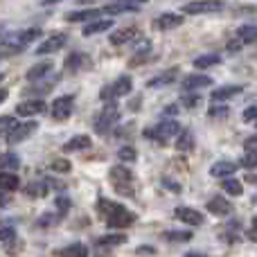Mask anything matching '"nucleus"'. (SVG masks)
I'll return each mask as SVG.
<instances>
[{
	"instance_id": "14",
	"label": "nucleus",
	"mask_w": 257,
	"mask_h": 257,
	"mask_svg": "<svg viewBox=\"0 0 257 257\" xmlns=\"http://www.w3.org/2000/svg\"><path fill=\"white\" fill-rule=\"evenodd\" d=\"M241 90H244V86H223V88L212 90L210 99H212V102H217V104H221V102H226V99L237 97V95H239Z\"/></svg>"
},
{
	"instance_id": "34",
	"label": "nucleus",
	"mask_w": 257,
	"mask_h": 257,
	"mask_svg": "<svg viewBox=\"0 0 257 257\" xmlns=\"http://www.w3.org/2000/svg\"><path fill=\"white\" fill-rule=\"evenodd\" d=\"M14 124H16V120H14L12 115H3V117H0V136H7V133L14 128Z\"/></svg>"
},
{
	"instance_id": "7",
	"label": "nucleus",
	"mask_w": 257,
	"mask_h": 257,
	"mask_svg": "<svg viewBox=\"0 0 257 257\" xmlns=\"http://www.w3.org/2000/svg\"><path fill=\"white\" fill-rule=\"evenodd\" d=\"M72 108H75V97L72 95H63V97L54 99L52 104V117L54 120H68L72 115Z\"/></svg>"
},
{
	"instance_id": "6",
	"label": "nucleus",
	"mask_w": 257,
	"mask_h": 257,
	"mask_svg": "<svg viewBox=\"0 0 257 257\" xmlns=\"http://www.w3.org/2000/svg\"><path fill=\"white\" fill-rule=\"evenodd\" d=\"M117 120H120V111H117V106H113V104H111V106H106L97 115V120H95V131H97V133L111 131V128L117 124Z\"/></svg>"
},
{
	"instance_id": "36",
	"label": "nucleus",
	"mask_w": 257,
	"mask_h": 257,
	"mask_svg": "<svg viewBox=\"0 0 257 257\" xmlns=\"http://www.w3.org/2000/svg\"><path fill=\"white\" fill-rule=\"evenodd\" d=\"M14 237H16V232H14V228H12V226L0 228V241H12Z\"/></svg>"
},
{
	"instance_id": "2",
	"label": "nucleus",
	"mask_w": 257,
	"mask_h": 257,
	"mask_svg": "<svg viewBox=\"0 0 257 257\" xmlns=\"http://www.w3.org/2000/svg\"><path fill=\"white\" fill-rule=\"evenodd\" d=\"M108 178H111V183H113V187H115L117 194L133 196V176L126 167H120V165H117V167H111Z\"/></svg>"
},
{
	"instance_id": "3",
	"label": "nucleus",
	"mask_w": 257,
	"mask_h": 257,
	"mask_svg": "<svg viewBox=\"0 0 257 257\" xmlns=\"http://www.w3.org/2000/svg\"><path fill=\"white\" fill-rule=\"evenodd\" d=\"M181 131V126H178L176 120H165L160 122L156 128H147L145 136L151 138V140H158V142H167L172 136H176V133Z\"/></svg>"
},
{
	"instance_id": "26",
	"label": "nucleus",
	"mask_w": 257,
	"mask_h": 257,
	"mask_svg": "<svg viewBox=\"0 0 257 257\" xmlns=\"http://www.w3.org/2000/svg\"><path fill=\"white\" fill-rule=\"evenodd\" d=\"M18 165H21V160L16 154H12V151L0 154V172H14V169H18Z\"/></svg>"
},
{
	"instance_id": "28",
	"label": "nucleus",
	"mask_w": 257,
	"mask_h": 257,
	"mask_svg": "<svg viewBox=\"0 0 257 257\" xmlns=\"http://www.w3.org/2000/svg\"><path fill=\"white\" fill-rule=\"evenodd\" d=\"M181 136H178L176 140V149L178 151H192L194 149V136H192L190 131H178Z\"/></svg>"
},
{
	"instance_id": "37",
	"label": "nucleus",
	"mask_w": 257,
	"mask_h": 257,
	"mask_svg": "<svg viewBox=\"0 0 257 257\" xmlns=\"http://www.w3.org/2000/svg\"><path fill=\"white\" fill-rule=\"evenodd\" d=\"M199 95H185V97H183V106H187V108H192V106H196V104H199Z\"/></svg>"
},
{
	"instance_id": "32",
	"label": "nucleus",
	"mask_w": 257,
	"mask_h": 257,
	"mask_svg": "<svg viewBox=\"0 0 257 257\" xmlns=\"http://www.w3.org/2000/svg\"><path fill=\"white\" fill-rule=\"evenodd\" d=\"M223 192H226V194H230V196H239L241 194V183L228 176L226 181H223Z\"/></svg>"
},
{
	"instance_id": "16",
	"label": "nucleus",
	"mask_w": 257,
	"mask_h": 257,
	"mask_svg": "<svg viewBox=\"0 0 257 257\" xmlns=\"http://www.w3.org/2000/svg\"><path fill=\"white\" fill-rule=\"evenodd\" d=\"M235 172H237V165L230 163V160H219V163H214L212 167H210V174H212L214 178H228Z\"/></svg>"
},
{
	"instance_id": "27",
	"label": "nucleus",
	"mask_w": 257,
	"mask_h": 257,
	"mask_svg": "<svg viewBox=\"0 0 257 257\" xmlns=\"http://www.w3.org/2000/svg\"><path fill=\"white\" fill-rule=\"evenodd\" d=\"M59 255L61 257H88V248L84 244H70L59 250Z\"/></svg>"
},
{
	"instance_id": "43",
	"label": "nucleus",
	"mask_w": 257,
	"mask_h": 257,
	"mask_svg": "<svg viewBox=\"0 0 257 257\" xmlns=\"http://www.w3.org/2000/svg\"><path fill=\"white\" fill-rule=\"evenodd\" d=\"M5 99H7V90H5V88H0V104H3Z\"/></svg>"
},
{
	"instance_id": "40",
	"label": "nucleus",
	"mask_w": 257,
	"mask_h": 257,
	"mask_svg": "<svg viewBox=\"0 0 257 257\" xmlns=\"http://www.w3.org/2000/svg\"><path fill=\"white\" fill-rule=\"evenodd\" d=\"M241 165H244V167H250V169H253V167H255V154H248V156H246V158L241 160Z\"/></svg>"
},
{
	"instance_id": "20",
	"label": "nucleus",
	"mask_w": 257,
	"mask_h": 257,
	"mask_svg": "<svg viewBox=\"0 0 257 257\" xmlns=\"http://www.w3.org/2000/svg\"><path fill=\"white\" fill-rule=\"evenodd\" d=\"M120 244H126L124 232H108V235L97 237V246H102V248H111V246H120Z\"/></svg>"
},
{
	"instance_id": "22",
	"label": "nucleus",
	"mask_w": 257,
	"mask_h": 257,
	"mask_svg": "<svg viewBox=\"0 0 257 257\" xmlns=\"http://www.w3.org/2000/svg\"><path fill=\"white\" fill-rule=\"evenodd\" d=\"M50 72H52V61L36 63V66H32L30 70H27V79H30V81H39V79H43L45 75H50Z\"/></svg>"
},
{
	"instance_id": "38",
	"label": "nucleus",
	"mask_w": 257,
	"mask_h": 257,
	"mask_svg": "<svg viewBox=\"0 0 257 257\" xmlns=\"http://www.w3.org/2000/svg\"><path fill=\"white\" fill-rule=\"evenodd\" d=\"M50 167L57 169V172H68V169H70V163H68V160H54Z\"/></svg>"
},
{
	"instance_id": "35",
	"label": "nucleus",
	"mask_w": 257,
	"mask_h": 257,
	"mask_svg": "<svg viewBox=\"0 0 257 257\" xmlns=\"http://www.w3.org/2000/svg\"><path fill=\"white\" fill-rule=\"evenodd\" d=\"M117 156H120V160H136V149L133 147H122Z\"/></svg>"
},
{
	"instance_id": "15",
	"label": "nucleus",
	"mask_w": 257,
	"mask_h": 257,
	"mask_svg": "<svg viewBox=\"0 0 257 257\" xmlns=\"http://www.w3.org/2000/svg\"><path fill=\"white\" fill-rule=\"evenodd\" d=\"M183 25V16L181 14H174V12H167V14H160L156 18V27L160 30H172V27H181Z\"/></svg>"
},
{
	"instance_id": "33",
	"label": "nucleus",
	"mask_w": 257,
	"mask_h": 257,
	"mask_svg": "<svg viewBox=\"0 0 257 257\" xmlns=\"http://www.w3.org/2000/svg\"><path fill=\"white\" fill-rule=\"evenodd\" d=\"M25 192L30 196H34V199H36V196H45V194H48V183H32Z\"/></svg>"
},
{
	"instance_id": "44",
	"label": "nucleus",
	"mask_w": 257,
	"mask_h": 257,
	"mask_svg": "<svg viewBox=\"0 0 257 257\" xmlns=\"http://www.w3.org/2000/svg\"><path fill=\"white\" fill-rule=\"evenodd\" d=\"M124 3H131V5H136V7H138V5H142V3H147V0H124Z\"/></svg>"
},
{
	"instance_id": "41",
	"label": "nucleus",
	"mask_w": 257,
	"mask_h": 257,
	"mask_svg": "<svg viewBox=\"0 0 257 257\" xmlns=\"http://www.w3.org/2000/svg\"><path fill=\"white\" fill-rule=\"evenodd\" d=\"M210 115L212 117H221V115H228V108L223 106V108H212V111H210Z\"/></svg>"
},
{
	"instance_id": "30",
	"label": "nucleus",
	"mask_w": 257,
	"mask_h": 257,
	"mask_svg": "<svg viewBox=\"0 0 257 257\" xmlns=\"http://www.w3.org/2000/svg\"><path fill=\"white\" fill-rule=\"evenodd\" d=\"M255 34H257L255 25H244V27H239V30H237V36H239L241 43H246V45H253L255 43Z\"/></svg>"
},
{
	"instance_id": "19",
	"label": "nucleus",
	"mask_w": 257,
	"mask_h": 257,
	"mask_svg": "<svg viewBox=\"0 0 257 257\" xmlns=\"http://www.w3.org/2000/svg\"><path fill=\"white\" fill-rule=\"evenodd\" d=\"M205 208H208L212 214H219V217H223V214H230V208H232V205L228 203L223 196H214V199L208 201V205H205Z\"/></svg>"
},
{
	"instance_id": "9",
	"label": "nucleus",
	"mask_w": 257,
	"mask_h": 257,
	"mask_svg": "<svg viewBox=\"0 0 257 257\" xmlns=\"http://www.w3.org/2000/svg\"><path fill=\"white\" fill-rule=\"evenodd\" d=\"M68 41V36L66 34H54V36H50V39H45L43 43L36 48V54L39 57H43V54H54V52H59V50L63 48V43Z\"/></svg>"
},
{
	"instance_id": "12",
	"label": "nucleus",
	"mask_w": 257,
	"mask_h": 257,
	"mask_svg": "<svg viewBox=\"0 0 257 257\" xmlns=\"http://www.w3.org/2000/svg\"><path fill=\"white\" fill-rule=\"evenodd\" d=\"M176 219L187 223V226H201V223H203V214L194 208H185V205L176 208Z\"/></svg>"
},
{
	"instance_id": "18",
	"label": "nucleus",
	"mask_w": 257,
	"mask_h": 257,
	"mask_svg": "<svg viewBox=\"0 0 257 257\" xmlns=\"http://www.w3.org/2000/svg\"><path fill=\"white\" fill-rule=\"evenodd\" d=\"M102 14V9H79V12H70L66 16L68 23H86V21H93Z\"/></svg>"
},
{
	"instance_id": "11",
	"label": "nucleus",
	"mask_w": 257,
	"mask_h": 257,
	"mask_svg": "<svg viewBox=\"0 0 257 257\" xmlns=\"http://www.w3.org/2000/svg\"><path fill=\"white\" fill-rule=\"evenodd\" d=\"M138 36H140V32H138V27H120V30H115L111 34V45H126L131 43V41H136Z\"/></svg>"
},
{
	"instance_id": "4",
	"label": "nucleus",
	"mask_w": 257,
	"mask_h": 257,
	"mask_svg": "<svg viewBox=\"0 0 257 257\" xmlns=\"http://www.w3.org/2000/svg\"><path fill=\"white\" fill-rule=\"evenodd\" d=\"M223 9V0H194L187 3L183 7V12L190 16H199V14H212V12H221Z\"/></svg>"
},
{
	"instance_id": "47",
	"label": "nucleus",
	"mask_w": 257,
	"mask_h": 257,
	"mask_svg": "<svg viewBox=\"0 0 257 257\" xmlns=\"http://www.w3.org/2000/svg\"><path fill=\"white\" fill-rule=\"evenodd\" d=\"M0 43H5V39H3V36H0Z\"/></svg>"
},
{
	"instance_id": "45",
	"label": "nucleus",
	"mask_w": 257,
	"mask_h": 257,
	"mask_svg": "<svg viewBox=\"0 0 257 257\" xmlns=\"http://www.w3.org/2000/svg\"><path fill=\"white\" fill-rule=\"evenodd\" d=\"M185 257H205V255H201V253H187Z\"/></svg>"
},
{
	"instance_id": "17",
	"label": "nucleus",
	"mask_w": 257,
	"mask_h": 257,
	"mask_svg": "<svg viewBox=\"0 0 257 257\" xmlns=\"http://www.w3.org/2000/svg\"><path fill=\"white\" fill-rule=\"evenodd\" d=\"M210 84H212V79H210L208 75H187L185 79H183V88L185 90H199Z\"/></svg>"
},
{
	"instance_id": "46",
	"label": "nucleus",
	"mask_w": 257,
	"mask_h": 257,
	"mask_svg": "<svg viewBox=\"0 0 257 257\" xmlns=\"http://www.w3.org/2000/svg\"><path fill=\"white\" fill-rule=\"evenodd\" d=\"M52 3H57V0H43V5H52Z\"/></svg>"
},
{
	"instance_id": "25",
	"label": "nucleus",
	"mask_w": 257,
	"mask_h": 257,
	"mask_svg": "<svg viewBox=\"0 0 257 257\" xmlns=\"http://www.w3.org/2000/svg\"><path fill=\"white\" fill-rule=\"evenodd\" d=\"M90 138L88 136H75V138H70V140L66 142V147L63 149L66 151H81V149H90Z\"/></svg>"
},
{
	"instance_id": "13",
	"label": "nucleus",
	"mask_w": 257,
	"mask_h": 257,
	"mask_svg": "<svg viewBox=\"0 0 257 257\" xmlns=\"http://www.w3.org/2000/svg\"><path fill=\"white\" fill-rule=\"evenodd\" d=\"M41 36V30H25V32H18V34H14L12 39H5V43L9 45H16V48H23V45H30L32 41H36Z\"/></svg>"
},
{
	"instance_id": "29",
	"label": "nucleus",
	"mask_w": 257,
	"mask_h": 257,
	"mask_svg": "<svg viewBox=\"0 0 257 257\" xmlns=\"http://www.w3.org/2000/svg\"><path fill=\"white\" fill-rule=\"evenodd\" d=\"M219 61H221V57H219V54H203V57H196L194 59V66L199 68V70H205V68L217 66Z\"/></svg>"
},
{
	"instance_id": "21",
	"label": "nucleus",
	"mask_w": 257,
	"mask_h": 257,
	"mask_svg": "<svg viewBox=\"0 0 257 257\" xmlns=\"http://www.w3.org/2000/svg\"><path fill=\"white\" fill-rule=\"evenodd\" d=\"M176 75H178V70L174 68V70H167V72H163V75L151 77V79L147 81V86H149V88H163V86L172 84V81L176 79Z\"/></svg>"
},
{
	"instance_id": "1",
	"label": "nucleus",
	"mask_w": 257,
	"mask_h": 257,
	"mask_svg": "<svg viewBox=\"0 0 257 257\" xmlns=\"http://www.w3.org/2000/svg\"><path fill=\"white\" fill-rule=\"evenodd\" d=\"M99 212L104 214V219H106V226L108 228H128L136 223V214L128 212L124 205L120 203H111V201L102 199L99 201Z\"/></svg>"
},
{
	"instance_id": "31",
	"label": "nucleus",
	"mask_w": 257,
	"mask_h": 257,
	"mask_svg": "<svg viewBox=\"0 0 257 257\" xmlns=\"http://www.w3.org/2000/svg\"><path fill=\"white\" fill-rule=\"evenodd\" d=\"M163 239L174 241V244H178V241H190L192 232H187V230H167V232H163Z\"/></svg>"
},
{
	"instance_id": "8",
	"label": "nucleus",
	"mask_w": 257,
	"mask_h": 257,
	"mask_svg": "<svg viewBox=\"0 0 257 257\" xmlns=\"http://www.w3.org/2000/svg\"><path fill=\"white\" fill-rule=\"evenodd\" d=\"M39 128V124H36L34 120H27L25 124H14V128L7 133V142L9 145H18V142H23V140H27V138L32 136V133Z\"/></svg>"
},
{
	"instance_id": "24",
	"label": "nucleus",
	"mask_w": 257,
	"mask_h": 257,
	"mask_svg": "<svg viewBox=\"0 0 257 257\" xmlns=\"http://www.w3.org/2000/svg\"><path fill=\"white\" fill-rule=\"evenodd\" d=\"M108 27H113V21L111 18H104V21H93L84 27V36H93V34H102L106 32Z\"/></svg>"
},
{
	"instance_id": "23",
	"label": "nucleus",
	"mask_w": 257,
	"mask_h": 257,
	"mask_svg": "<svg viewBox=\"0 0 257 257\" xmlns=\"http://www.w3.org/2000/svg\"><path fill=\"white\" fill-rule=\"evenodd\" d=\"M21 181L14 172H0V192H14L18 190Z\"/></svg>"
},
{
	"instance_id": "10",
	"label": "nucleus",
	"mask_w": 257,
	"mask_h": 257,
	"mask_svg": "<svg viewBox=\"0 0 257 257\" xmlns=\"http://www.w3.org/2000/svg\"><path fill=\"white\" fill-rule=\"evenodd\" d=\"M45 111V102L43 99H25V102H21L16 106V113L21 117H34L39 115V113Z\"/></svg>"
},
{
	"instance_id": "39",
	"label": "nucleus",
	"mask_w": 257,
	"mask_h": 257,
	"mask_svg": "<svg viewBox=\"0 0 257 257\" xmlns=\"http://www.w3.org/2000/svg\"><path fill=\"white\" fill-rule=\"evenodd\" d=\"M241 117H244V122H248V124H250V122H255V106H248V108H246Z\"/></svg>"
},
{
	"instance_id": "5",
	"label": "nucleus",
	"mask_w": 257,
	"mask_h": 257,
	"mask_svg": "<svg viewBox=\"0 0 257 257\" xmlns=\"http://www.w3.org/2000/svg\"><path fill=\"white\" fill-rule=\"evenodd\" d=\"M131 88H133V81L124 75V77H120V79L113 81L108 88L102 90V99L104 102H111V99H115V97H124V95L131 93Z\"/></svg>"
},
{
	"instance_id": "42",
	"label": "nucleus",
	"mask_w": 257,
	"mask_h": 257,
	"mask_svg": "<svg viewBox=\"0 0 257 257\" xmlns=\"http://www.w3.org/2000/svg\"><path fill=\"white\" fill-rule=\"evenodd\" d=\"M244 145H246V151H248V154H255V138H248Z\"/></svg>"
}]
</instances>
